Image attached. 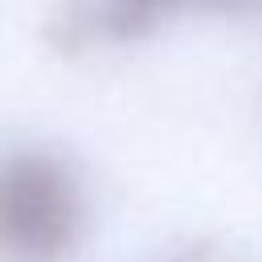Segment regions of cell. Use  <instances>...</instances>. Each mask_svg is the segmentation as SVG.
I'll use <instances>...</instances> for the list:
<instances>
[{
	"instance_id": "7a4b0ae2",
	"label": "cell",
	"mask_w": 262,
	"mask_h": 262,
	"mask_svg": "<svg viewBox=\"0 0 262 262\" xmlns=\"http://www.w3.org/2000/svg\"><path fill=\"white\" fill-rule=\"evenodd\" d=\"M184 4L201 0H86L78 12H70L57 29L61 45H90V41H131L147 29H156L164 16H172Z\"/></svg>"
},
{
	"instance_id": "3957f363",
	"label": "cell",
	"mask_w": 262,
	"mask_h": 262,
	"mask_svg": "<svg viewBox=\"0 0 262 262\" xmlns=\"http://www.w3.org/2000/svg\"><path fill=\"white\" fill-rule=\"evenodd\" d=\"M151 262H254V258L233 246H221V242H184V246L164 250Z\"/></svg>"
},
{
	"instance_id": "277c9868",
	"label": "cell",
	"mask_w": 262,
	"mask_h": 262,
	"mask_svg": "<svg viewBox=\"0 0 262 262\" xmlns=\"http://www.w3.org/2000/svg\"><path fill=\"white\" fill-rule=\"evenodd\" d=\"M201 8L225 12V16H242V20H258L262 16V0H201Z\"/></svg>"
},
{
	"instance_id": "6da1fadb",
	"label": "cell",
	"mask_w": 262,
	"mask_h": 262,
	"mask_svg": "<svg viewBox=\"0 0 262 262\" xmlns=\"http://www.w3.org/2000/svg\"><path fill=\"white\" fill-rule=\"evenodd\" d=\"M90 205L78 172L49 147L0 151V258L61 262L86 237Z\"/></svg>"
}]
</instances>
